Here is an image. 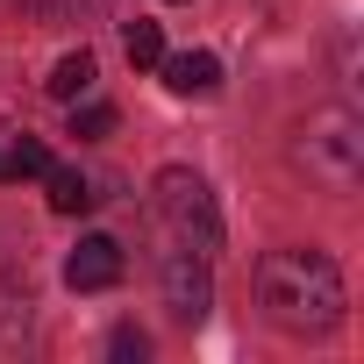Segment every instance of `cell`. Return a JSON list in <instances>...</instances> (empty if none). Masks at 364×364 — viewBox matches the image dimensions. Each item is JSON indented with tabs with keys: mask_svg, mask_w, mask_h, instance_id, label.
<instances>
[{
	"mask_svg": "<svg viewBox=\"0 0 364 364\" xmlns=\"http://www.w3.org/2000/svg\"><path fill=\"white\" fill-rule=\"evenodd\" d=\"M257 307L286 336H328L343 321V272L321 250H272L257 264Z\"/></svg>",
	"mask_w": 364,
	"mask_h": 364,
	"instance_id": "cell-1",
	"label": "cell"
},
{
	"mask_svg": "<svg viewBox=\"0 0 364 364\" xmlns=\"http://www.w3.org/2000/svg\"><path fill=\"white\" fill-rule=\"evenodd\" d=\"M150 200H157V222L171 229L178 250H200V257L222 250V208H215V193H208L200 171H186V164L157 171V193H150Z\"/></svg>",
	"mask_w": 364,
	"mask_h": 364,
	"instance_id": "cell-2",
	"label": "cell"
},
{
	"mask_svg": "<svg viewBox=\"0 0 364 364\" xmlns=\"http://www.w3.org/2000/svg\"><path fill=\"white\" fill-rule=\"evenodd\" d=\"M300 164L321 178V186L350 193V186H357V164H364V136H357V114H350V107H321V114L300 129Z\"/></svg>",
	"mask_w": 364,
	"mask_h": 364,
	"instance_id": "cell-3",
	"label": "cell"
},
{
	"mask_svg": "<svg viewBox=\"0 0 364 364\" xmlns=\"http://www.w3.org/2000/svg\"><path fill=\"white\" fill-rule=\"evenodd\" d=\"M164 307L178 314V321H200L208 307H215V279H208V257L200 250H164Z\"/></svg>",
	"mask_w": 364,
	"mask_h": 364,
	"instance_id": "cell-4",
	"label": "cell"
},
{
	"mask_svg": "<svg viewBox=\"0 0 364 364\" xmlns=\"http://www.w3.org/2000/svg\"><path fill=\"white\" fill-rule=\"evenodd\" d=\"M122 279V243L114 236H79V250L65 257V286L72 293H107Z\"/></svg>",
	"mask_w": 364,
	"mask_h": 364,
	"instance_id": "cell-5",
	"label": "cell"
},
{
	"mask_svg": "<svg viewBox=\"0 0 364 364\" xmlns=\"http://www.w3.org/2000/svg\"><path fill=\"white\" fill-rule=\"evenodd\" d=\"M157 72H164L171 93H215V86H222V58H215V50H178V58L164 50Z\"/></svg>",
	"mask_w": 364,
	"mask_h": 364,
	"instance_id": "cell-6",
	"label": "cell"
},
{
	"mask_svg": "<svg viewBox=\"0 0 364 364\" xmlns=\"http://www.w3.org/2000/svg\"><path fill=\"white\" fill-rule=\"evenodd\" d=\"M43 86H50V100H65V107H72L79 93H93V50H65Z\"/></svg>",
	"mask_w": 364,
	"mask_h": 364,
	"instance_id": "cell-7",
	"label": "cell"
},
{
	"mask_svg": "<svg viewBox=\"0 0 364 364\" xmlns=\"http://www.w3.org/2000/svg\"><path fill=\"white\" fill-rule=\"evenodd\" d=\"M43 178H50V215H86V208L100 200V193H93V178H86V171H58V164H50Z\"/></svg>",
	"mask_w": 364,
	"mask_h": 364,
	"instance_id": "cell-8",
	"label": "cell"
},
{
	"mask_svg": "<svg viewBox=\"0 0 364 364\" xmlns=\"http://www.w3.org/2000/svg\"><path fill=\"white\" fill-rule=\"evenodd\" d=\"M50 171V150L36 136H8L0 143V178H43Z\"/></svg>",
	"mask_w": 364,
	"mask_h": 364,
	"instance_id": "cell-9",
	"label": "cell"
},
{
	"mask_svg": "<svg viewBox=\"0 0 364 364\" xmlns=\"http://www.w3.org/2000/svg\"><path fill=\"white\" fill-rule=\"evenodd\" d=\"M122 50H129V65H150V72H157V58H164V29H157V22H129V29H122Z\"/></svg>",
	"mask_w": 364,
	"mask_h": 364,
	"instance_id": "cell-10",
	"label": "cell"
},
{
	"mask_svg": "<svg viewBox=\"0 0 364 364\" xmlns=\"http://www.w3.org/2000/svg\"><path fill=\"white\" fill-rule=\"evenodd\" d=\"M72 107H79V100H72ZM72 136H86V143L114 136V107H100V100H93V107H79V114H72Z\"/></svg>",
	"mask_w": 364,
	"mask_h": 364,
	"instance_id": "cell-11",
	"label": "cell"
},
{
	"mask_svg": "<svg viewBox=\"0 0 364 364\" xmlns=\"http://www.w3.org/2000/svg\"><path fill=\"white\" fill-rule=\"evenodd\" d=\"M143 350H150L143 328H114V357H143Z\"/></svg>",
	"mask_w": 364,
	"mask_h": 364,
	"instance_id": "cell-12",
	"label": "cell"
},
{
	"mask_svg": "<svg viewBox=\"0 0 364 364\" xmlns=\"http://www.w3.org/2000/svg\"><path fill=\"white\" fill-rule=\"evenodd\" d=\"M8 122H15V86L0 79V129H8Z\"/></svg>",
	"mask_w": 364,
	"mask_h": 364,
	"instance_id": "cell-13",
	"label": "cell"
}]
</instances>
